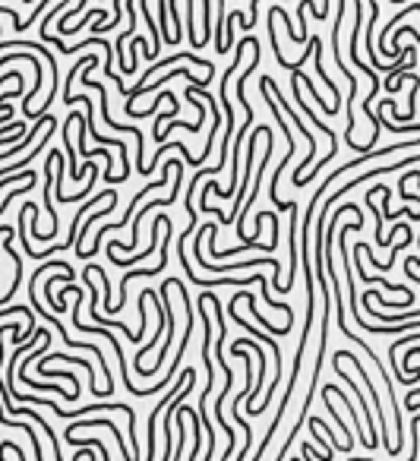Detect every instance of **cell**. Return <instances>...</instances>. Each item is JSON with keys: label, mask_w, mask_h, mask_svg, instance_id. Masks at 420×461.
Returning a JSON list of instances; mask_svg holds the SVG:
<instances>
[{"label": "cell", "mask_w": 420, "mask_h": 461, "mask_svg": "<svg viewBox=\"0 0 420 461\" xmlns=\"http://www.w3.org/2000/svg\"><path fill=\"white\" fill-rule=\"evenodd\" d=\"M316 455H319V452H316L313 445H310V443H304V458H316Z\"/></svg>", "instance_id": "cell-5"}, {"label": "cell", "mask_w": 420, "mask_h": 461, "mask_svg": "<svg viewBox=\"0 0 420 461\" xmlns=\"http://www.w3.org/2000/svg\"><path fill=\"white\" fill-rule=\"evenodd\" d=\"M92 427H105V430H111V436H114V443L120 445V458H133V449H127V443L120 439V430L111 423V420H101V417H95V420H79V423H73V427L64 433V439H73L76 433H83V430H92Z\"/></svg>", "instance_id": "cell-2"}, {"label": "cell", "mask_w": 420, "mask_h": 461, "mask_svg": "<svg viewBox=\"0 0 420 461\" xmlns=\"http://www.w3.org/2000/svg\"><path fill=\"white\" fill-rule=\"evenodd\" d=\"M7 455H16V458H25V452H23V449H19V445H13L10 439H7L3 445H0V461L7 458Z\"/></svg>", "instance_id": "cell-4"}, {"label": "cell", "mask_w": 420, "mask_h": 461, "mask_svg": "<svg viewBox=\"0 0 420 461\" xmlns=\"http://www.w3.org/2000/svg\"><path fill=\"white\" fill-rule=\"evenodd\" d=\"M89 16H99V19H101V23H107V10H86V19H89ZM83 25H86V23L73 25V29H66V32H64V35H76V32H79V29H83Z\"/></svg>", "instance_id": "cell-3"}, {"label": "cell", "mask_w": 420, "mask_h": 461, "mask_svg": "<svg viewBox=\"0 0 420 461\" xmlns=\"http://www.w3.org/2000/svg\"><path fill=\"white\" fill-rule=\"evenodd\" d=\"M189 376H196V370H193V367H187V370L181 373V382H177V386H174L171 392H168V395L161 398V401H158V408H155V411L148 414V449H146V458H155V433H158V417L165 414V408H168V404H171V398L177 395V392H181V388L189 382Z\"/></svg>", "instance_id": "cell-1"}]
</instances>
